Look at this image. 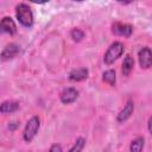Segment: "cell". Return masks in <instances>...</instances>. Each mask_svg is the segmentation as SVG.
<instances>
[{"label": "cell", "mask_w": 152, "mask_h": 152, "mask_svg": "<svg viewBox=\"0 0 152 152\" xmlns=\"http://www.w3.org/2000/svg\"><path fill=\"white\" fill-rule=\"evenodd\" d=\"M138 58H139V64L142 69H148L152 64V52H151V49L145 46V48H141L139 50V53H138Z\"/></svg>", "instance_id": "6"}, {"label": "cell", "mask_w": 152, "mask_h": 152, "mask_svg": "<svg viewBox=\"0 0 152 152\" xmlns=\"http://www.w3.org/2000/svg\"><path fill=\"white\" fill-rule=\"evenodd\" d=\"M15 34L17 33V25L14 23V20L11 17H4L0 20V34Z\"/></svg>", "instance_id": "4"}, {"label": "cell", "mask_w": 152, "mask_h": 152, "mask_svg": "<svg viewBox=\"0 0 152 152\" xmlns=\"http://www.w3.org/2000/svg\"><path fill=\"white\" fill-rule=\"evenodd\" d=\"M77 97H78V91L72 87L65 88L59 95L61 102L64 103V104H70V103L75 102L77 100Z\"/></svg>", "instance_id": "8"}, {"label": "cell", "mask_w": 152, "mask_h": 152, "mask_svg": "<svg viewBox=\"0 0 152 152\" xmlns=\"http://www.w3.org/2000/svg\"><path fill=\"white\" fill-rule=\"evenodd\" d=\"M19 51H20L19 45H17L15 43H10V44H7V45L4 48V50L1 51V53H0V59H2V61L12 59V58H14V57L19 53Z\"/></svg>", "instance_id": "7"}, {"label": "cell", "mask_w": 152, "mask_h": 152, "mask_svg": "<svg viewBox=\"0 0 152 152\" xmlns=\"http://www.w3.org/2000/svg\"><path fill=\"white\" fill-rule=\"evenodd\" d=\"M19 109V103L17 101H5L0 104V113H13Z\"/></svg>", "instance_id": "11"}, {"label": "cell", "mask_w": 152, "mask_h": 152, "mask_svg": "<svg viewBox=\"0 0 152 152\" xmlns=\"http://www.w3.org/2000/svg\"><path fill=\"white\" fill-rule=\"evenodd\" d=\"M102 80H103L106 83H108L109 86L114 87L115 83H116V75H115V71L112 70V69L104 71L103 75H102Z\"/></svg>", "instance_id": "14"}, {"label": "cell", "mask_w": 152, "mask_h": 152, "mask_svg": "<svg viewBox=\"0 0 152 152\" xmlns=\"http://www.w3.org/2000/svg\"><path fill=\"white\" fill-rule=\"evenodd\" d=\"M133 32V26L129 24H124V23H114L112 25V33L115 36H121V37H129Z\"/></svg>", "instance_id": "5"}, {"label": "cell", "mask_w": 152, "mask_h": 152, "mask_svg": "<svg viewBox=\"0 0 152 152\" xmlns=\"http://www.w3.org/2000/svg\"><path fill=\"white\" fill-rule=\"evenodd\" d=\"M39 126H40V120H39L38 116H32L27 121V124L25 126V129H24V133H23V138L26 142H31L34 139L36 134L38 133Z\"/></svg>", "instance_id": "3"}, {"label": "cell", "mask_w": 152, "mask_h": 152, "mask_svg": "<svg viewBox=\"0 0 152 152\" xmlns=\"http://www.w3.org/2000/svg\"><path fill=\"white\" fill-rule=\"evenodd\" d=\"M151 122H152V118H148V121H147V128H148V132H151Z\"/></svg>", "instance_id": "18"}, {"label": "cell", "mask_w": 152, "mask_h": 152, "mask_svg": "<svg viewBox=\"0 0 152 152\" xmlns=\"http://www.w3.org/2000/svg\"><path fill=\"white\" fill-rule=\"evenodd\" d=\"M134 66V59L131 55H127L122 62V74L124 76H128Z\"/></svg>", "instance_id": "12"}, {"label": "cell", "mask_w": 152, "mask_h": 152, "mask_svg": "<svg viewBox=\"0 0 152 152\" xmlns=\"http://www.w3.org/2000/svg\"><path fill=\"white\" fill-rule=\"evenodd\" d=\"M133 110H134V103H133V101H127V103L124 106V108L118 114V118H116L118 121L119 122L126 121L133 114Z\"/></svg>", "instance_id": "10"}, {"label": "cell", "mask_w": 152, "mask_h": 152, "mask_svg": "<svg viewBox=\"0 0 152 152\" xmlns=\"http://www.w3.org/2000/svg\"><path fill=\"white\" fill-rule=\"evenodd\" d=\"M15 17L18 21L25 27H32L33 25V13L28 5L21 2L15 6Z\"/></svg>", "instance_id": "1"}, {"label": "cell", "mask_w": 152, "mask_h": 152, "mask_svg": "<svg viewBox=\"0 0 152 152\" xmlns=\"http://www.w3.org/2000/svg\"><path fill=\"white\" fill-rule=\"evenodd\" d=\"M89 75V71L87 68H78V69H74L69 72V80L74 81V82H80L83 80H87Z\"/></svg>", "instance_id": "9"}, {"label": "cell", "mask_w": 152, "mask_h": 152, "mask_svg": "<svg viewBox=\"0 0 152 152\" xmlns=\"http://www.w3.org/2000/svg\"><path fill=\"white\" fill-rule=\"evenodd\" d=\"M12 124H13V125H8V128H10V129H14V128L18 126V122H12Z\"/></svg>", "instance_id": "19"}, {"label": "cell", "mask_w": 152, "mask_h": 152, "mask_svg": "<svg viewBox=\"0 0 152 152\" xmlns=\"http://www.w3.org/2000/svg\"><path fill=\"white\" fill-rule=\"evenodd\" d=\"M122 53H124V44L120 43V42H114L113 44H110V46L106 51L104 57H103V62L107 65H110L119 57H121Z\"/></svg>", "instance_id": "2"}, {"label": "cell", "mask_w": 152, "mask_h": 152, "mask_svg": "<svg viewBox=\"0 0 152 152\" xmlns=\"http://www.w3.org/2000/svg\"><path fill=\"white\" fill-rule=\"evenodd\" d=\"M84 145H86V139L84 138H78L75 141V144L72 145V147L69 150V152H82Z\"/></svg>", "instance_id": "15"}, {"label": "cell", "mask_w": 152, "mask_h": 152, "mask_svg": "<svg viewBox=\"0 0 152 152\" xmlns=\"http://www.w3.org/2000/svg\"><path fill=\"white\" fill-rule=\"evenodd\" d=\"M145 145V140L142 137H138L134 140H132L129 145V152H141Z\"/></svg>", "instance_id": "13"}, {"label": "cell", "mask_w": 152, "mask_h": 152, "mask_svg": "<svg viewBox=\"0 0 152 152\" xmlns=\"http://www.w3.org/2000/svg\"><path fill=\"white\" fill-rule=\"evenodd\" d=\"M49 152H63V150H62V146H61L59 144H53V145L50 147Z\"/></svg>", "instance_id": "17"}, {"label": "cell", "mask_w": 152, "mask_h": 152, "mask_svg": "<svg viewBox=\"0 0 152 152\" xmlns=\"http://www.w3.org/2000/svg\"><path fill=\"white\" fill-rule=\"evenodd\" d=\"M70 36H71V38L75 40V42H80V40H82L83 39V37H84V32L81 30V28H72L71 30V32H70Z\"/></svg>", "instance_id": "16"}]
</instances>
